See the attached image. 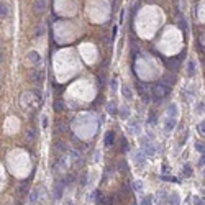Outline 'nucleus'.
<instances>
[{
    "instance_id": "1a4fd4ad",
    "label": "nucleus",
    "mask_w": 205,
    "mask_h": 205,
    "mask_svg": "<svg viewBox=\"0 0 205 205\" xmlns=\"http://www.w3.org/2000/svg\"><path fill=\"white\" fill-rule=\"evenodd\" d=\"M40 195H41V192H40V187L33 189V190H31V194H30V203H31V205H36V203H38Z\"/></svg>"
},
{
    "instance_id": "2f4dec72",
    "label": "nucleus",
    "mask_w": 205,
    "mask_h": 205,
    "mask_svg": "<svg viewBox=\"0 0 205 205\" xmlns=\"http://www.w3.org/2000/svg\"><path fill=\"white\" fill-rule=\"evenodd\" d=\"M85 184H87V172L80 175V186H85Z\"/></svg>"
},
{
    "instance_id": "2eb2a0df",
    "label": "nucleus",
    "mask_w": 205,
    "mask_h": 205,
    "mask_svg": "<svg viewBox=\"0 0 205 205\" xmlns=\"http://www.w3.org/2000/svg\"><path fill=\"white\" fill-rule=\"evenodd\" d=\"M177 23H179V26L182 28V30L187 31V21H186V18H184L182 13H177Z\"/></svg>"
},
{
    "instance_id": "7c9ffc66",
    "label": "nucleus",
    "mask_w": 205,
    "mask_h": 205,
    "mask_svg": "<svg viewBox=\"0 0 205 205\" xmlns=\"http://www.w3.org/2000/svg\"><path fill=\"white\" fill-rule=\"evenodd\" d=\"M56 128H57V130H59V131H66V130H67V128H66V125H64V123H62V121H59V123H56Z\"/></svg>"
},
{
    "instance_id": "4468645a",
    "label": "nucleus",
    "mask_w": 205,
    "mask_h": 205,
    "mask_svg": "<svg viewBox=\"0 0 205 205\" xmlns=\"http://www.w3.org/2000/svg\"><path fill=\"white\" fill-rule=\"evenodd\" d=\"M169 205H179L181 203V199H179V195L177 194H172V195H169L167 197V200H166Z\"/></svg>"
},
{
    "instance_id": "5701e85b",
    "label": "nucleus",
    "mask_w": 205,
    "mask_h": 205,
    "mask_svg": "<svg viewBox=\"0 0 205 205\" xmlns=\"http://www.w3.org/2000/svg\"><path fill=\"white\" fill-rule=\"evenodd\" d=\"M54 110H56V112H62V110H64V105H62L61 100H56V102H54Z\"/></svg>"
},
{
    "instance_id": "473e14b6",
    "label": "nucleus",
    "mask_w": 205,
    "mask_h": 205,
    "mask_svg": "<svg viewBox=\"0 0 205 205\" xmlns=\"http://www.w3.org/2000/svg\"><path fill=\"white\" fill-rule=\"evenodd\" d=\"M194 203H195V205H203V199H200V197H195Z\"/></svg>"
},
{
    "instance_id": "e433bc0d",
    "label": "nucleus",
    "mask_w": 205,
    "mask_h": 205,
    "mask_svg": "<svg viewBox=\"0 0 205 205\" xmlns=\"http://www.w3.org/2000/svg\"><path fill=\"white\" fill-rule=\"evenodd\" d=\"M203 163H205V156H203V153H202V156H200V159H199V166L203 167Z\"/></svg>"
},
{
    "instance_id": "7ed1b4c3",
    "label": "nucleus",
    "mask_w": 205,
    "mask_h": 205,
    "mask_svg": "<svg viewBox=\"0 0 205 205\" xmlns=\"http://www.w3.org/2000/svg\"><path fill=\"white\" fill-rule=\"evenodd\" d=\"M92 200H94L95 205H105V195L102 194V190H94Z\"/></svg>"
},
{
    "instance_id": "412c9836",
    "label": "nucleus",
    "mask_w": 205,
    "mask_h": 205,
    "mask_svg": "<svg viewBox=\"0 0 205 205\" xmlns=\"http://www.w3.org/2000/svg\"><path fill=\"white\" fill-rule=\"evenodd\" d=\"M25 135H26V141H33L36 138V131H35V128H28Z\"/></svg>"
},
{
    "instance_id": "a211bd4d",
    "label": "nucleus",
    "mask_w": 205,
    "mask_h": 205,
    "mask_svg": "<svg viewBox=\"0 0 205 205\" xmlns=\"http://www.w3.org/2000/svg\"><path fill=\"white\" fill-rule=\"evenodd\" d=\"M174 127H175V118H169L167 116L166 118V131H172Z\"/></svg>"
},
{
    "instance_id": "ea45409f",
    "label": "nucleus",
    "mask_w": 205,
    "mask_h": 205,
    "mask_svg": "<svg viewBox=\"0 0 205 205\" xmlns=\"http://www.w3.org/2000/svg\"><path fill=\"white\" fill-rule=\"evenodd\" d=\"M195 148L199 149L200 153H203V144H202V143H197V144H195Z\"/></svg>"
},
{
    "instance_id": "b1692460",
    "label": "nucleus",
    "mask_w": 205,
    "mask_h": 205,
    "mask_svg": "<svg viewBox=\"0 0 205 205\" xmlns=\"http://www.w3.org/2000/svg\"><path fill=\"white\" fill-rule=\"evenodd\" d=\"M118 171H128V164L125 163V161H118Z\"/></svg>"
},
{
    "instance_id": "423d86ee",
    "label": "nucleus",
    "mask_w": 205,
    "mask_h": 205,
    "mask_svg": "<svg viewBox=\"0 0 205 205\" xmlns=\"http://www.w3.org/2000/svg\"><path fill=\"white\" fill-rule=\"evenodd\" d=\"M62 190H64V184H62L61 179H59V181H57L56 184H54V194H53V195H54L56 200H59L61 197H62Z\"/></svg>"
},
{
    "instance_id": "58836bf2",
    "label": "nucleus",
    "mask_w": 205,
    "mask_h": 205,
    "mask_svg": "<svg viewBox=\"0 0 205 205\" xmlns=\"http://www.w3.org/2000/svg\"><path fill=\"white\" fill-rule=\"evenodd\" d=\"M45 31V26H40L38 30H36V36H41V33Z\"/></svg>"
},
{
    "instance_id": "f257e3e1",
    "label": "nucleus",
    "mask_w": 205,
    "mask_h": 205,
    "mask_svg": "<svg viewBox=\"0 0 205 205\" xmlns=\"http://www.w3.org/2000/svg\"><path fill=\"white\" fill-rule=\"evenodd\" d=\"M151 92H153V97L156 99V102H161L164 97H167V95H169L171 87L166 85V84H163V82L159 80L158 84H154V85L151 87Z\"/></svg>"
},
{
    "instance_id": "6e6552de",
    "label": "nucleus",
    "mask_w": 205,
    "mask_h": 205,
    "mask_svg": "<svg viewBox=\"0 0 205 205\" xmlns=\"http://www.w3.org/2000/svg\"><path fill=\"white\" fill-rule=\"evenodd\" d=\"M133 159H135L136 166H143V164L146 163V156L143 154V151H138V153H135V154H133Z\"/></svg>"
},
{
    "instance_id": "6ab92c4d",
    "label": "nucleus",
    "mask_w": 205,
    "mask_h": 205,
    "mask_svg": "<svg viewBox=\"0 0 205 205\" xmlns=\"http://www.w3.org/2000/svg\"><path fill=\"white\" fill-rule=\"evenodd\" d=\"M195 74V62L192 59H189L187 62V76H194Z\"/></svg>"
},
{
    "instance_id": "393cba45",
    "label": "nucleus",
    "mask_w": 205,
    "mask_h": 205,
    "mask_svg": "<svg viewBox=\"0 0 205 205\" xmlns=\"http://www.w3.org/2000/svg\"><path fill=\"white\" fill-rule=\"evenodd\" d=\"M161 181H167V182H179V179L172 177V175H161Z\"/></svg>"
},
{
    "instance_id": "c756f323",
    "label": "nucleus",
    "mask_w": 205,
    "mask_h": 205,
    "mask_svg": "<svg viewBox=\"0 0 205 205\" xmlns=\"http://www.w3.org/2000/svg\"><path fill=\"white\" fill-rule=\"evenodd\" d=\"M107 110L110 112V113H115V112H116V107H115V104H108V105H107Z\"/></svg>"
},
{
    "instance_id": "39448f33",
    "label": "nucleus",
    "mask_w": 205,
    "mask_h": 205,
    "mask_svg": "<svg viewBox=\"0 0 205 205\" xmlns=\"http://www.w3.org/2000/svg\"><path fill=\"white\" fill-rule=\"evenodd\" d=\"M45 8H46V0H36L35 5H33V10H35L36 15H41V13L45 12Z\"/></svg>"
},
{
    "instance_id": "bb28decb",
    "label": "nucleus",
    "mask_w": 205,
    "mask_h": 205,
    "mask_svg": "<svg viewBox=\"0 0 205 205\" xmlns=\"http://www.w3.org/2000/svg\"><path fill=\"white\" fill-rule=\"evenodd\" d=\"M197 131H199V133L203 136V133H205V123L202 121V123H199V125H197Z\"/></svg>"
},
{
    "instance_id": "4be33fe9",
    "label": "nucleus",
    "mask_w": 205,
    "mask_h": 205,
    "mask_svg": "<svg viewBox=\"0 0 205 205\" xmlns=\"http://www.w3.org/2000/svg\"><path fill=\"white\" fill-rule=\"evenodd\" d=\"M151 203H153V195H144L141 200V205H151Z\"/></svg>"
},
{
    "instance_id": "c9c22d12",
    "label": "nucleus",
    "mask_w": 205,
    "mask_h": 205,
    "mask_svg": "<svg viewBox=\"0 0 205 205\" xmlns=\"http://www.w3.org/2000/svg\"><path fill=\"white\" fill-rule=\"evenodd\" d=\"M197 112H203V102H199V105H197Z\"/></svg>"
},
{
    "instance_id": "c85d7f7f",
    "label": "nucleus",
    "mask_w": 205,
    "mask_h": 205,
    "mask_svg": "<svg viewBox=\"0 0 205 205\" xmlns=\"http://www.w3.org/2000/svg\"><path fill=\"white\" fill-rule=\"evenodd\" d=\"M120 116H121L123 120H127L128 118V108H121V110H120Z\"/></svg>"
},
{
    "instance_id": "72a5a7b5",
    "label": "nucleus",
    "mask_w": 205,
    "mask_h": 205,
    "mask_svg": "<svg viewBox=\"0 0 205 205\" xmlns=\"http://www.w3.org/2000/svg\"><path fill=\"white\" fill-rule=\"evenodd\" d=\"M97 79H99V87L102 89V87H104V82H105V80H104V77H102V76H97Z\"/></svg>"
},
{
    "instance_id": "9b49d317",
    "label": "nucleus",
    "mask_w": 205,
    "mask_h": 205,
    "mask_svg": "<svg viewBox=\"0 0 205 205\" xmlns=\"http://www.w3.org/2000/svg\"><path fill=\"white\" fill-rule=\"evenodd\" d=\"M41 79H43V74H41L40 71H31V74H30V80H31V82L40 84Z\"/></svg>"
},
{
    "instance_id": "f8f14e48",
    "label": "nucleus",
    "mask_w": 205,
    "mask_h": 205,
    "mask_svg": "<svg viewBox=\"0 0 205 205\" xmlns=\"http://www.w3.org/2000/svg\"><path fill=\"white\" fill-rule=\"evenodd\" d=\"M53 149L57 153V154H64V153H66V144L62 141H56L53 144Z\"/></svg>"
},
{
    "instance_id": "ddd939ff",
    "label": "nucleus",
    "mask_w": 205,
    "mask_h": 205,
    "mask_svg": "<svg viewBox=\"0 0 205 205\" xmlns=\"http://www.w3.org/2000/svg\"><path fill=\"white\" fill-rule=\"evenodd\" d=\"M121 94H123V99H125V100H133V92H131L130 87L123 85L121 87Z\"/></svg>"
},
{
    "instance_id": "cd10ccee",
    "label": "nucleus",
    "mask_w": 205,
    "mask_h": 205,
    "mask_svg": "<svg viewBox=\"0 0 205 205\" xmlns=\"http://www.w3.org/2000/svg\"><path fill=\"white\" fill-rule=\"evenodd\" d=\"M133 189L136 190V192H141V189H143V184H141L140 181H136L135 184H133Z\"/></svg>"
},
{
    "instance_id": "20e7f679",
    "label": "nucleus",
    "mask_w": 205,
    "mask_h": 205,
    "mask_svg": "<svg viewBox=\"0 0 205 205\" xmlns=\"http://www.w3.org/2000/svg\"><path fill=\"white\" fill-rule=\"evenodd\" d=\"M181 57H184V53H182L179 57H172V59H169V61H166V66H167V67H169L171 71H177L179 69V59H181Z\"/></svg>"
},
{
    "instance_id": "dca6fc26",
    "label": "nucleus",
    "mask_w": 205,
    "mask_h": 205,
    "mask_svg": "<svg viewBox=\"0 0 205 205\" xmlns=\"http://www.w3.org/2000/svg\"><path fill=\"white\" fill-rule=\"evenodd\" d=\"M28 59H30L33 64H40V54L36 53V51H31V53H28Z\"/></svg>"
},
{
    "instance_id": "9d476101",
    "label": "nucleus",
    "mask_w": 205,
    "mask_h": 205,
    "mask_svg": "<svg viewBox=\"0 0 205 205\" xmlns=\"http://www.w3.org/2000/svg\"><path fill=\"white\" fill-rule=\"evenodd\" d=\"M105 146H112L113 143H115V131H107V133H105Z\"/></svg>"
},
{
    "instance_id": "aec40b11",
    "label": "nucleus",
    "mask_w": 205,
    "mask_h": 205,
    "mask_svg": "<svg viewBox=\"0 0 205 205\" xmlns=\"http://www.w3.org/2000/svg\"><path fill=\"white\" fill-rule=\"evenodd\" d=\"M175 115H177V107L174 104H171L169 108H167V116H169V118H175Z\"/></svg>"
},
{
    "instance_id": "f03ea898",
    "label": "nucleus",
    "mask_w": 205,
    "mask_h": 205,
    "mask_svg": "<svg viewBox=\"0 0 205 205\" xmlns=\"http://www.w3.org/2000/svg\"><path fill=\"white\" fill-rule=\"evenodd\" d=\"M141 146H143V154L144 156H151V154H154L156 153V148H154V144H153L148 138H141Z\"/></svg>"
},
{
    "instance_id": "f3484780",
    "label": "nucleus",
    "mask_w": 205,
    "mask_h": 205,
    "mask_svg": "<svg viewBox=\"0 0 205 205\" xmlns=\"http://www.w3.org/2000/svg\"><path fill=\"white\" fill-rule=\"evenodd\" d=\"M5 17H8V5L0 2V18H5Z\"/></svg>"
},
{
    "instance_id": "0eeeda50",
    "label": "nucleus",
    "mask_w": 205,
    "mask_h": 205,
    "mask_svg": "<svg viewBox=\"0 0 205 205\" xmlns=\"http://www.w3.org/2000/svg\"><path fill=\"white\" fill-rule=\"evenodd\" d=\"M74 181H76V174H72V172L66 174V175H64V179H61V182L64 184V187L72 186V184H74Z\"/></svg>"
},
{
    "instance_id": "a878e982",
    "label": "nucleus",
    "mask_w": 205,
    "mask_h": 205,
    "mask_svg": "<svg viewBox=\"0 0 205 205\" xmlns=\"http://www.w3.org/2000/svg\"><path fill=\"white\" fill-rule=\"evenodd\" d=\"M182 171H184V175H192V169H190V166L189 164H184V167H182Z\"/></svg>"
},
{
    "instance_id": "f704fd0d",
    "label": "nucleus",
    "mask_w": 205,
    "mask_h": 205,
    "mask_svg": "<svg viewBox=\"0 0 205 205\" xmlns=\"http://www.w3.org/2000/svg\"><path fill=\"white\" fill-rule=\"evenodd\" d=\"M149 121H151V125H154V123H156V113L154 112H151V120Z\"/></svg>"
},
{
    "instance_id": "4c0bfd02",
    "label": "nucleus",
    "mask_w": 205,
    "mask_h": 205,
    "mask_svg": "<svg viewBox=\"0 0 205 205\" xmlns=\"http://www.w3.org/2000/svg\"><path fill=\"white\" fill-rule=\"evenodd\" d=\"M123 149H128V143L125 141V138H123V141H121V151Z\"/></svg>"
}]
</instances>
